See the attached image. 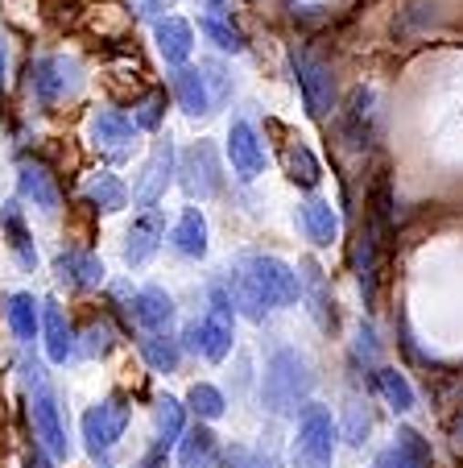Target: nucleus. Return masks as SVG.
Listing matches in <instances>:
<instances>
[{
    "label": "nucleus",
    "instance_id": "nucleus-39",
    "mask_svg": "<svg viewBox=\"0 0 463 468\" xmlns=\"http://www.w3.org/2000/svg\"><path fill=\"white\" fill-rule=\"evenodd\" d=\"M376 353H381V348H376V332L368 324H360L356 327V356H364L368 365H376Z\"/></svg>",
    "mask_w": 463,
    "mask_h": 468
},
{
    "label": "nucleus",
    "instance_id": "nucleus-30",
    "mask_svg": "<svg viewBox=\"0 0 463 468\" xmlns=\"http://www.w3.org/2000/svg\"><path fill=\"white\" fill-rule=\"evenodd\" d=\"M376 386H381V394H384V402L397 410V415H405V410H414V386L405 381V373H397V369H376Z\"/></svg>",
    "mask_w": 463,
    "mask_h": 468
},
{
    "label": "nucleus",
    "instance_id": "nucleus-42",
    "mask_svg": "<svg viewBox=\"0 0 463 468\" xmlns=\"http://www.w3.org/2000/svg\"><path fill=\"white\" fill-rule=\"evenodd\" d=\"M373 468H414V464H410V460H405L397 448H384V452H376Z\"/></svg>",
    "mask_w": 463,
    "mask_h": 468
},
{
    "label": "nucleus",
    "instance_id": "nucleus-15",
    "mask_svg": "<svg viewBox=\"0 0 463 468\" xmlns=\"http://www.w3.org/2000/svg\"><path fill=\"white\" fill-rule=\"evenodd\" d=\"M298 286H302L306 303H310V315H315V324L323 327V332H331V327H335V294H331V286H327L319 261H310V257H306V261H302V274H298Z\"/></svg>",
    "mask_w": 463,
    "mask_h": 468
},
{
    "label": "nucleus",
    "instance_id": "nucleus-5",
    "mask_svg": "<svg viewBox=\"0 0 463 468\" xmlns=\"http://www.w3.org/2000/svg\"><path fill=\"white\" fill-rule=\"evenodd\" d=\"M335 440H340V423L331 410L319 402H306L298 415L294 431V464L298 468H331L335 464Z\"/></svg>",
    "mask_w": 463,
    "mask_h": 468
},
{
    "label": "nucleus",
    "instance_id": "nucleus-20",
    "mask_svg": "<svg viewBox=\"0 0 463 468\" xmlns=\"http://www.w3.org/2000/svg\"><path fill=\"white\" fill-rule=\"evenodd\" d=\"M174 96H178V108H183L186 116L216 112V108H211L207 80H203V67H178L174 71Z\"/></svg>",
    "mask_w": 463,
    "mask_h": 468
},
{
    "label": "nucleus",
    "instance_id": "nucleus-47",
    "mask_svg": "<svg viewBox=\"0 0 463 468\" xmlns=\"http://www.w3.org/2000/svg\"><path fill=\"white\" fill-rule=\"evenodd\" d=\"M203 9H224V0H199Z\"/></svg>",
    "mask_w": 463,
    "mask_h": 468
},
{
    "label": "nucleus",
    "instance_id": "nucleus-1",
    "mask_svg": "<svg viewBox=\"0 0 463 468\" xmlns=\"http://www.w3.org/2000/svg\"><path fill=\"white\" fill-rule=\"evenodd\" d=\"M227 294H232V303H237L253 324H261L269 311L294 307V303L302 299V286H298V270L289 261L269 257V253H253V257H240L237 261Z\"/></svg>",
    "mask_w": 463,
    "mask_h": 468
},
{
    "label": "nucleus",
    "instance_id": "nucleus-3",
    "mask_svg": "<svg viewBox=\"0 0 463 468\" xmlns=\"http://www.w3.org/2000/svg\"><path fill=\"white\" fill-rule=\"evenodd\" d=\"M21 381H26L29 423H34L37 448H46V456H54V460H67L70 456V440H67V427H62L58 394H54L50 373L42 369L37 356H26V361H21Z\"/></svg>",
    "mask_w": 463,
    "mask_h": 468
},
{
    "label": "nucleus",
    "instance_id": "nucleus-37",
    "mask_svg": "<svg viewBox=\"0 0 463 468\" xmlns=\"http://www.w3.org/2000/svg\"><path fill=\"white\" fill-rule=\"evenodd\" d=\"M203 80H207V91H211V108H219L227 100V91H232L224 67H219V62H203Z\"/></svg>",
    "mask_w": 463,
    "mask_h": 468
},
{
    "label": "nucleus",
    "instance_id": "nucleus-25",
    "mask_svg": "<svg viewBox=\"0 0 463 468\" xmlns=\"http://www.w3.org/2000/svg\"><path fill=\"white\" fill-rule=\"evenodd\" d=\"M281 166H286V175L294 178L298 186H315L319 178H323L319 158L306 150V142H286V145H281Z\"/></svg>",
    "mask_w": 463,
    "mask_h": 468
},
{
    "label": "nucleus",
    "instance_id": "nucleus-43",
    "mask_svg": "<svg viewBox=\"0 0 463 468\" xmlns=\"http://www.w3.org/2000/svg\"><path fill=\"white\" fill-rule=\"evenodd\" d=\"M224 468H253V452H248V448H232L224 456Z\"/></svg>",
    "mask_w": 463,
    "mask_h": 468
},
{
    "label": "nucleus",
    "instance_id": "nucleus-32",
    "mask_svg": "<svg viewBox=\"0 0 463 468\" xmlns=\"http://www.w3.org/2000/svg\"><path fill=\"white\" fill-rule=\"evenodd\" d=\"M368 116H373V91L360 88L356 96H352L348 121H343V133H348L352 145H368Z\"/></svg>",
    "mask_w": 463,
    "mask_h": 468
},
{
    "label": "nucleus",
    "instance_id": "nucleus-10",
    "mask_svg": "<svg viewBox=\"0 0 463 468\" xmlns=\"http://www.w3.org/2000/svg\"><path fill=\"white\" fill-rule=\"evenodd\" d=\"M170 175H174V142L166 137V142H158L153 145V154H149L145 170H141V183H137V191H132V204L149 212V207L166 195Z\"/></svg>",
    "mask_w": 463,
    "mask_h": 468
},
{
    "label": "nucleus",
    "instance_id": "nucleus-14",
    "mask_svg": "<svg viewBox=\"0 0 463 468\" xmlns=\"http://www.w3.org/2000/svg\"><path fill=\"white\" fill-rule=\"evenodd\" d=\"M17 191L26 204H34L42 216H54L58 212V186H54L50 170L42 162H21L17 166Z\"/></svg>",
    "mask_w": 463,
    "mask_h": 468
},
{
    "label": "nucleus",
    "instance_id": "nucleus-44",
    "mask_svg": "<svg viewBox=\"0 0 463 468\" xmlns=\"http://www.w3.org/2000/svg\"><path fill=\"white\" fill-rule=\"evenodd\" d=\"M253 468H278V456L273 452H253Z\"/></svg>",
    "mask_w": 463,
    "mask_h": 468
},
{
    "label": "nucleus",
    "instance_id": "nucleus-35",
    "mask_svg": "<svg viewBox=\"0 0 463 468\" xmlns=\"http://www.w3.org/2000/svg\"><path fill=\"white\" fill-rule=\"evenodd\" d=\"M394 448L402 452V456L410 460L414 468H430V464H435V452H430V443L422 440L414 427H402V431H397V443H394Z\"/></svg>",
    "mask_w": 463,
    "mask_h": 468
},
{
    "label": "nucleus",
    "instance_id": "nucleus-18",
    "mask_svg": "<svg viewBox=\"0 0 463 468\" xmlns=\"http://www.w3.org/2000/svg\"><path fill=\"white\" fill-rule=\"evenodd\" d=\"M153 42H158L162 58L183 67L195 50V29H191V21H183V17H162L158 26H153Z\"/></svg>",
    "mask_w": 463,
    "mask_h": 468
},
{
    "label": "nucleus",
    "instance_id": "nucleus-12",
    "mask_svg": "<svg viewBox=\"0 0 463 468\" xmlns=\"http://www.w3.org/2000/svg\"><path fill=\"white\" fill-rule=\"evenodd\" d=\"M129 311H132V319L145 327V336H170V327H174V299H170L162 286L137 291Z\"/></svg>",
    "mask_w": 463,
    "mask_h": 468
},
{
    "label": "nucleus",
    "instance_id": "nucleus-16",
    "mask_svg": "<svg viewBox=\"0 0 463 468\" xmlns=\"http://www.w3.org/2000/svg\"><path fill=\"white\" fill-rule=\"evenodd\" d=\"M162 232H166V224H162V212H158V207H149L141 220H132L129 237H124V261H129V265H145L149 257L158 253Z\"/></svg>",
    "mask_w": 463,
    "mask_h": 468
},
{
    "label": "nucleus",
    "instance_id": "nucleus-2",
    "mask_svg": "<svg viewBox=\"0 0 463 468\" xmlns=\"http://www.w3.org/2000/svg\"><path fill=\"white\" fill-rule=\"evenodd\" d=\"M310 389H315L310 361L289 345H273L269 356H265V373H261L265 410H269V415H302Z\"/></svg>",
    "mask_w": 463,
    "mask_h": 468
},
{
    "label": "nucleus",
    "instance_id": "nucleus-28",
    "mask_svg": "<svg viewBox=\"0 0 463 468\" xmlns=\"http://www.w3.org/2000/svg\"><path fill=\"white\" fill-rule=\"evenodd\" d=\"M141 356L153 373H174L183 361V348L174 336H141Z\"/></svg>",
    "mask_w": 463,
    "mask_h": 468
},
{
    "label": "nucleus",
    "instance_id": "nucleus-23",
    "mask_svg": "<svg viewBox=\"0 0 463 468\" xmlns=\"http://www.w3.org/2000/svg\"><path fill=\"white\" fill-rule=\"evenodd\" d=\"M219 456L216 448V435H211V427L195 423L191 431H183V440H178V464L183 468H211Z\"/></svg>",
    "mask_w": 463,
    "mask_h": 468
},
{
    "label": "nucleus",
    "instance_id": "nucleus-41",
    "mask_svg": "<svg viewBox=\"0 0 463 468\" xmlns=\"http://www.w3.org/2000/svg\"><path fill=\"white\" fill-rule=\"evenodd\" d=\"M158 121H162V96H149L145 104H141V112H137V124L141 129H153Z\"/></svg>",
    "mask_w": 463,
    "mask_h": 468
},
{
    "label": "nucleus",
    "instance_id": "nucleus-29",
    "mask_svg": "<svg viewBox=\"0 0 463 468\" xmlns=\"http://www.w3.org/2000/svg\"><path fill=\"white\" fill-rule=\"evenodd\" d=\"M88 199L100 207V212H124L129 207V191H124V183L116 175H96L88 183Z\"/></svg>",
    "mask_w": 463,
    "mask_h": 468
},
{
    "label": "nucleus",
    "instance_id": "nucleus-46",
    "mask_svg": "<svg viewBox=\"0 0 463 468\" xmlns=\"http://www.w3.org/2000/svg\"><path fill=\"white\" fill-rule=\"evenodd\" d=\"M5 67H9V50H5V37H0V83H5Z\"/></svg>",
    "mask_w": 463,
    "mask_h": 468
},
{
    "label": "nucleus",
    "instance_id": "nucleus-33",
    "mask_svg": "<svg viewBox=\"0 0 463 468\" xmlns=\"http://www.w3.org/2000/svg\"><path fill=\"white\" fill-rule=\"evenodd\" d=\"M186 407L195 410V415L203 419V423H211V419H219L224 415V394H219L216 386H207V381H195L191 386V394H186Z\"/></svg>",
    "mask_w": 463,
    "mask_h": 468
},
{
    "label": "nucleus",
    "instance_id": "nucleus-7",
    "mask_svg": "<svg viewBox=\"0 0 463 468\" xmlns=\"http://www.w3.org/2000/svg\"><path fill=\"white\" fill-rule=\"evenodd\" d=\"M83 83L79 62L67 58V54H50V58H37L29 67V91H34L37 104H62L67 96H75Z\"/></svg>",
    "mask_w": 463,
    "mask_h": 468
},
{
    "label": "nucleus",
    "instance_id": "nucleus-34",
    "mask_svg": "<svg viewBox=\"0 0 463 468\" xmlns=\"http://www.w3.org/2000/svg\"><path fill=\"white\" fill-rule=\"evenodd\" d=\"M368 431H373L368 402H364V398H348V410H343V440H348L352 448H360V443L368 440Z\"/></svg>",
    "mask_w": 463,
    "mask_h": 468
},
{
    "label": "nucleus",
    "instance_id": "nucleus-21",
    "mask_svg": "<svg viewBox=\"0 0 463 468\" xmlns=\"http://www.w3.org/2000/svg\"><path fill=\"white\" fill-rule=\"evenodd\" d=\"M5 319H9L13 336L29 348L34 345V336H37V327H42V303H37L29 291H17V294L5 299Z\"/></svg>",
    "mask_w": 463,
    "mask_h": 468
},
{
    "label": "nucleus",
    "instance_id": "nucleus-26",
    "mask_svg": "<svg viewBox=\"0 0 463 468\" xmlns=\"http://www.w3.org/2000/svg\"><path fill=\"white\" fill-rule=\"evenodd\" d=\"M186 431V419H183V402L178 398H162L158 402V415H153V435H158V452H166L170 443H178Z\"/></svg>",
    "mask_w": 463,
    "mask_h": 468
},
{
    "label": "nucleus",
    "instance_id": "nucleus-8",
    "mask_svg": "<svg viewBox=\"0 0 463 468\" xmlns=\"http://www.w3.org/2000/svg\"><path fill=\"white\" fill-rule=\"evenodd\" d=\"M294 62V80L302 88V100H306V112L310 116H327L335 108V75L323 58H315L310 50H294L289 54Z\"/></svg>",
    "mask_w": 463,
    "mask_h": 468
},
{
    "label": "nucleus",
    "instance_id": "nucleus-17",
    "mask_svg": "<svg viewBox=\"0 0 463 468\" xmlns=\"http://www.w3.org/2000/svg\"><path fill=\"white\" fill-rule=\"evenodd\" d=\"M42 336L54 365H67L75 356V327H70L67 311L58 303H42Z\"/></svg>",
    "mask_w": 463,
    "mask_h": 468
},
{
    "label": "nucleus",
    "instance_id": "nucleus-45",
    "mask_svg": "<svg viewBox=\"0 0 463 468\" xmlns=\"http://www.w3.org/2000/svg\"><path fill=\"white\" fill-rule=\"evenodd\" d=\"M26 468H50V460H46L42 452H37V443H34V452L26 456Z\"/></svg>",
    "mask_w": 463,
    "mask_h": 468
},
{
    "label": "nucleus",
    "instance_id": "nucleus-9",
    "mask_svg": "<svg viewBox=\"0 0 463 468\" xmlns=\"http://www.w3.org/2000/svg\"><path fill=\"white\" fill-rule=\"evenodd\" d=\"M178 183L191 199H211L224 186V170H219V154L211 142H195L183 154V166H178Z\"/></svg>",
    "mask_w": 463,
    "mask_h": 468
},
{
    "label": "nucleus",
    "instance_id": "nucleus-6",
    "mask_svg": "<svg viewBox=\"0 0 463 468\" xmlns=\"http://www.w3.org/2000/svg\"><path fill=\"white\" fill-rule=\"evenodd\" d=\"M124 427H129V407H124V398H116V394L96 402V407L83 415V443H88V452L104 468H108V460H112V448L121 443Z\"/></svg>",
    "mask_w": 463,
    "mask_h": 468
},
{
    "label": "nucleus",
    "instance_id": "nucleus-40",
    "mask_svg": "<svg viewBox=\"0 0 463 468\" xmlns=\"http://www.w3.org/2000/svg\"><path fill=\"white\" fill-rule=\"evenodd\" d=\"M137 17H162L166 9H174V0H129Z\"/></svg>",
    "mask_w": 463,
    "mask_h": 468
},
{
    "label": "nucleus",
    "instance_id": "nucleus-13",
    "mask_svg": "<svg viewBox=\"0 0 463 468\" xmlns=\"http://www.w3.org/2000/svg\"><path fill=\"white\" fill-rule=\"evenodd\" d=\"M54 270H58V282H67L70 291H96L104 282V261L88 249H62L54 257Z\"/></svg>",
    "mask_w": 463,
    "mask_h": 468
},
{
    "label": "nucleus",
    "instance_id": "nucleus-11",
    "mask_svg": "<svg viewBox=\"0 0 463 468\" xmlns=\"http://www.w3.org/2000/svg\"><path fill=\"white\" fill-rule=\"evenodd\" d=\"M227 158H232V170L245 183H253L265 170V145L248 121H232V129H227Z\"/></svg>",
    "mask_w": 463,
    "mask_h": 468
},
{
    "label": "nucleus",
    "instance_id": "nucleus-22",
    "mask_svg": "<svg viewBox=\"0 0 463 468\" xmlns=\"http://www.w3.org/2000/svg\"><path fill=\"white\" fill-rule=\"evenodd\" d=\"M302 229L319 249H327V245H335V237H340V216H335V207L327 204V199H306Z\"/></svg>",
    "mask_w": 463,
    "mask_h": 468
},
{
    "label": "nucleus",
    "instance_id": "nucleus-4",
    "mask_svg": "<svg viewBox=\"0 0 463 468\" xmlns=\"http://www.w3.org/2000/svg\"><path fill=\"white\" fill-rule=\"evenodd\" d=\"M232 340H237V303L224 286H216L207 311L186 324V348L203 361H224L232 353Z\"/></svg>",
    "mask_w": 463,
    "mask_h": 468
},
{
    "label": "nucleus",
    "instance_id": "nucleus-27",
    "mask_svg": "<svg viewBox=\"0 0 463 468\" xmlns=\"http://www.w3.org/2000/svg\"><path fill=\"white\" fill-rule=\"evenodd\" d=\"M5 237H9V249H13V257H17L21 270H34V265H37V249H34V240H29L17 204H5Z\"/></svg>",
    "mask_w": 463,
    "mask_h": 468
},
{
    "label": "nucleus",
    "instance_id": "nucleus-36",
    "mask_svg": "<svg viewBox=\"0 0 463 468\" xmlns=\"http://www.w3.org/2000/svg\"><path fill=\"white\" fill-rule=\"evenodd\" d=\"M203 34L227 54H245V37H240L237 26H227L224 17H203Z\"/></svg>",
    "mask_w": 463,
    "mask_h": 468
},
{
    "label": "nucleus",
    "instance_id": "nucleus-31",
    "mask_svg": "<svg viewBox=\"0 0 463 468\" xmlns=\"http://www.w3.org/2000/svg\"><path fill=\"white\" fill-rule=\"evenodd\" d=\"M356 278H360V291H364V303L373 307V303H376V245H373V232H360Z\"/></svg>",
    "mask_w": 463,
    "mask_h": 468
},
{
    "label": "nucleus",
    "instance_id": "nucleus-19",
    "mask_svg": "<svg viewBox=\"0 0 463 468\" xmlns=\"http://www.w3.org/2000/svg\"><path fill=\"white\" fill-rule=\"evenodd\" d=\"M132 133H137V124H132L124 112L104 108V112L91 116V142H96L100 150H108V154H124V150H129Z\"/></svg>",
    "mask_w": 463,
    "mask_h": 468
},
{
    "label": "nucleus",
    "instance_id": "nucleus-38",
    "mask_svg": "<svg viewBox=\"0 0 463 468\" xmlns=\"http://www.w3.org/2000/svg\"><path fill=\"white\" fill-rule=\"evenodd\" d=\"M83 340H88V353L100 356V353H108V348H112V327H108V324H91Z\"/></svg>",
    "mask_w": 463,
    "mask_h": 468
},
{
    "label": "nucleus",
    "instance_id": "nucleus-24",
    "mask_svg": "<svg viewBox=\"0 0 463 468\" xmlns=\"http://www.w3.org/2000/svg\"><path fill=\"white\" fill-rule=\"evenodd\" d=\"M170 240H174V249L183 257H207V220H203L199 207H186V212L178 216Z\"/></svg>",
    "mask_w": 463,
    "mask_h": 468
}]
</instances>
